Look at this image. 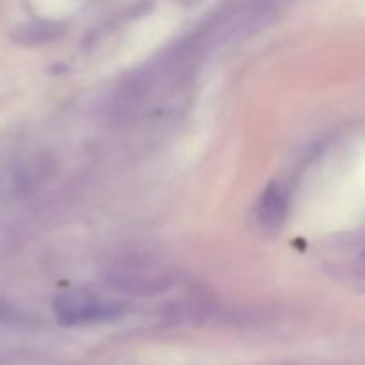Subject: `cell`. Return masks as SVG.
<instances>
[{
  "instance_id": "obj_1",
  "label": "cell",
  "mask_w": 365,
  "mask_h": 365,
  "mask_svg": "<svg viewBox=\"0 0 365 365\" xmlns=\"http://www.w3.org/2000/svg\"><path fill=\"white\" fill-rule=\"evenodd\" d=\"M57 321L64 327H77V324L100 323V321L113 319L120 310L114 305L100 302L89 294H66L61 296L53 305Z\"/></svg>"
},
{
  "instance_id": "obj_2",
  "label": "cell",
  "mask_w": 365,
  "mask_h": 365,
  "mask_svg": "<svg viewBox=\"0 0 365 365\" xmlns=\"http://www.w3.org/2000/svg\"><path fill=\"white\" fill-rule=\"evenodd\" d=\"M282 195H278L277 187H271L267 191V195L264 196L262 205H260V212L266 216L267 223H273V221L280 220L282 217V210H284V202L280 200Z\"/></svg>"
}]
</instances>
